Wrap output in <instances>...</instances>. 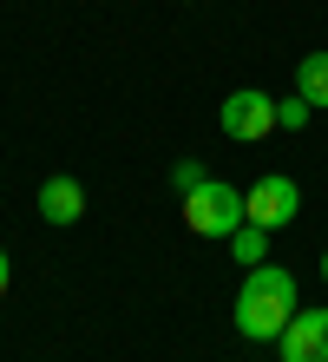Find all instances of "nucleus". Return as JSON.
<instances>
[{"label": "nucleus", "instance_id": "f257e3e1", "mask_svg": "<svg viewBox=\"0 0 328 362\" xmlns=\"http://www.w3.org/2000/svg\"><path fill=\"white\" fill-rule=\"evenodd\" d=\"M296 310H302V290H296V270H282V264H250L243 290H236V303H230L236 329H243L250 343H276Z\"/></svg>", "mask_w": 328, "mask_h": 362}, {"label": "nucleus", "instance_id": "f03ea898", "mask_svg": "<svg viewBox=\"0 0 328 362\" xmlns=\"http://www.w3.org/2000/svg\"><path fill=\"white\" fill-rule=\"evenodd\" d=\"M184 224L197 230V238H230V230L243 224V191L224 185V178H204L184 198Z\"/></svg>", "mask_w": 328, "mask_h": 362}, {"label": "nucleus", "instance_id": "7ed1b4c3", "mask_svg": "<svg viewBox=\"0 0 328 362\" xmlns=\"http://www.w3.org/2000/svg\"><path fill=\"white\" fill-rule=\"evenodd\" d=\"M296 211H302V185H296V178H282V172L256 178V185L243 191V218H250V224H262V230L296 224Z\"/></svg>", "mask_w": 328, "mask_h": 362}, {"label": "nucleus", "instance_id": "20e7f679", "mask_svg": "<svg viewBox=\"0 0 328 362\" xmlns=\"http://www.w3.org/2000/svg\"><path fill=\"white\" fill-rule=\"evenodd\" d=\"M224 139H236V145H256V139H269L276 132V99L269 93H256V86H243V93H230L224 99Z\"/></svg>", "mask_w": 328, "mask_h": 362}, {"label": "nucleus", "instance_id": "39448f33", "mask_svg": "<svg viewBox=\"0 0 328 362\" xmlns=\"http://www.w3.org/2000/svg\"><path fill=\"white\" fill-rule=\"evenodd\" d=\"M282 362H328V310H296L289 329L276 336Z\"/></svg>", "mask_w": 328, "mask_h": 362}, {"label": "nucleus", "instance_id": "423d86ee", "mask_svg": "<svg viewBox=\"0 0 328 362\" xmlns=\"http://www.w3.org/2000/svg\"><path fill=\"white\" fill-rule=\"evenodd\" d=\"M40 218H47V224H79L85 218V185L79 178H47V185H40Z\"/></svg>", "mask_w": 328, "mask_h": 362}, {"label": "nucleus", "instance_id": "0eeeda50", "mask_svg": "<svg viewBox=\"0 0 328 362\" xmlns=\"http://www.w3.org/2000/svg\"><path fill=\"white\" fill-rule=\"evenodd\" d=\"M296 93L309 105H328V53H302L296 59Z\"/></svg>", "mask_w": 328, "mask_h": 362}, {"label": "nucleus", "instance_id": "6e6552de", "mask_svg": "<svg viewBox=\"0 0 328 362\" xmlns=\"http://www.w3.org/2000/svg\"><path fill=\"white\" fill-rule=\"evenodd\" d=\"M224 244L236 250V264H269V230H262V224H250V218L236 224V230H230Z\"/></svg>", "mask_w": 328, "mask_h": 362}, {"label": "nucleus", "instance_id": "1a4fd4ad", "mask_svg": "<svg viewBox=\"0 0 328 362\" xmlns=\"http://www.w3.org/2000/svg\"><path fill=\"white\" fill-rule=\"evenodd\" d=\"M309 112H315V105L302 99V93H289V99H276V125H282V132H302V125H309Z\"/></svg>", "mask_w": 328, "mask_h": 362}, {"label": "nucleus", "instance_id": "9d476101", "mask_svg": "<svg viewBox=\"0 0 328 362\" xmlns=\"http://www.w3.org/2000/svg\"><path fill=\"white\" fill-rule=\"evenodd\" d=\"M204 178H210V172H204L197 158H178V165H171V191H178V198H190V191L204 185Z\"/></svg>", "mask_w": 328, "mask_h": 362}, {"label": "nucleus", "instance_id": "9b49d317", "mask_svg": "<svg viewBox=\"0 0 328 362\" xmlns=\"http://www.w3.org/2000/svg\"><path fill=\"white\" fill-rule=\"evenodd\" d=\"M7 284H13V264H7V250H0V296H7Z\"/></svg>", "mask_w": 328, "mask_h": 362}, {"label": "nucleus", "instance_id": "f8f14e48", "mask_svg": "<svg viewBox=\"0 0 328 362\" xmlns=\"http://www.w3.org/2000/svg\"><path fill=\"white\" fill-rule=\"evenodd\" d=\"M315 270H322V284H328V250H322V264H315Z\"/></svg>", "mask_w": 328, "mask_h": 362}]
</instances>
